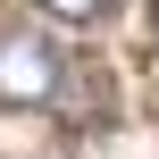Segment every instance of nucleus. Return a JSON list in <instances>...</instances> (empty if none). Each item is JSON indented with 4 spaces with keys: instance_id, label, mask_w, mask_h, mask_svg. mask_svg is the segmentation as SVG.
Wrapping results in <instances>:
<instances>
[{
    "instance_id": "obj_1",
    "label": "nucleus",
    "mask_w": 159,
    "mask_h": 159,
    "mask_svg": "<svg viewBox=\"0 0 159 159\" xmlns=\"http://www.w3.org/2000/svg\"><path fill=\"white\" fill-rule=\"evenodd\" d=\"M59 50L42 34H0V109H50V84H59Z\"/></svg>"
},
{
    "instance_id": "obj_2",
    "label": "nucleus",
    "mask_w": 159,
    "mask_h": 159,
    "mask_svg": "<svg viewBox=\"0 0 159 159\" xmlns=\"http://www.w3.org/2000/svg\"><path fill=\"white\" fill-rule=\"evenodd\" d=\"M50 109H59L67 126H109V75H101V67H59Z\"/></svg>"
},
{
    "instance_id": "obj_3",
    "label": "nucleus",
    "mask_w": 159,
    "mask_h": 159,
    "mask_svg": "<svg viewBox=\"0 0 159 159\" xmlns=\"http://www.w3.org/2000/svg\"><path fill=\"white\" fill-rule=\"evenodd\" d=\"M42 8H50L59 25H101V17L117 8V0H42Z\"/></svg>"
},
{
    "instance_id": "obj_4",
    "label": "nucleus",
    "mask_w": 159,
    "mask_h": 159,
    "mask_svg": "<svg viewBox=\"0 0 159 159\" xmlns=\"http://www.w3.org/2000/svg\"><path fill=\"white\" fill-rule=\"evenodd\" d=\"M151 34H159V0H151Z\"/></svg>"
}]
</instances>
